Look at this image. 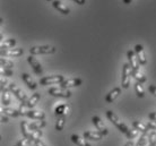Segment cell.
Segmentation results:
<instances>
[{
  "label": "cell",
  "instance_id": "obj_1",
  "mask_svg": "<svg viewBox=\"0 0 156 146\" xmlns=\"http://www.w3.org/2000/svg\"><path fill=\"white\" fill-rule=\"evenodd\" d=\"M20 129H22V134H23L24 138L28 141L30 143H33L35 139H40L43 135L41 129H39V130H31L28 128V125L26 121H22L20 123Z\"/></svg>",
  "mask_w": 156,
  "mask_h": 146
},
{
  "label": "cell",
  "instance_id": "obj_2",
  "mask_svg": "<svg viewBox=\"0 0 156 146\" xmlns=\"http://www.w3.org/2000/svg\"><path fill=\"white\" fill-rule=\"evenodd\" d=\"M105 115H106V118L109 119L111 123H113L114 126L117 127L118 129H119V131H121L122 134H127L128 133V130H129V128L127 126H126L125 123H121L120 120H119V118L117 117V115L114 113L113 111H111V110H108L105 112Z\"/></svg>",
  "mask_w": 156,
  "mask_h": 146
},
{
  "label": "cell",
  "instance_id": "obj_3",
  "mask_svg": "<svg viewBox=\"0 0 156 146\" xmlns=\"http://www.w3.org/2000/svg\"><path fill=\"white\" fill-rule=\"evenodd\" d=\"M8 90H9V92L14 93V95H15L17 99L20 100V102H22V104H25V105H26V102H27V96H26V94L24 93V91L22 90V88L16 86L15 83H9L8 84Z\"/></svg>",
  "mask_w": 156,
  "mask_h": 146
},
{
  "label": "cell",
  "instance_id": "obj_4",
  "mask_svg": "<svg viewBox=\"0 0 156 146\" xmlns=\"http://www.w3.org/2000/svg\"><path fill=\"white\" fill-rule=\"evenodd\" d=\"M32 55H52L55 52V48L52 45H42V47H32L30 49Z\"/></svg>",
  "mask_w": 156,
  "mask_h": 146
},
{
  "label": "cell",
  "instance_id": "obj_5",
  "mask_svg": "<svg viewBox=\"0 0 156 146\" xmlns=\"http://www.w3.org/2000/svg\"><path fill=\"white\" fill-rule=\"evenodd\" d=\"M130 79H131V69L129 63H125L122 68V78H121L122 88H128L130 86Z\"/></svg>",
  "mask_w": 156,
  "mask_h": 146
},
{
  "label": "cell",
  "instance_id": "obj_6",
  "mask_svg": "<svg viewBox=\"0 0 156 146\" xmlns=\"http://www.w3.org/2000/svg\"><path fill=\"white\" fill-rule=\"evenodd\" d=\"M65 80V76L63 75H55V76H48V77H43L40 79V83L42 86L45 85H51V84H60L61 82Z\"/></svg>",
  "mask_w": 156,
  "mask_h": 146
},
{
  "label": "cell",
  "instance_id": "obj_7",
  "mask_svg": "<svg viewBox=\"0 0 156 146\" xmlns=\"http://www.w3.org/2000/svg\"><path fill=\"white\" fill-rule=\"evenodd\" d=\"M92 123H94V126L96 127V129L102 136H108L109 135V129L106 128V126L104 125V123L102 121V119L98 116H94L92 118Z\"/></svg>",
  "mask_w": 156,
  "mask_h": 146
},
{
  "label": "cell",
  "instance_id": "obj_8",
  "mask_svg": "<svg viewBox=\"0 0 156 146\" xmlns=\"http://www.w3.org/2000/svg\"><path fill=\"white\" fill-rule=\"evenodd\" d=\"M49 94L55 98H63V99H68L71 96V92L66 90V88H58V87H53L49 90Z\"/></svg>",
  "mask_w": 156,
  "mask_h": 146
},
{
  "label": "cell",
  "instance_id": "obj_9",
  "mask_svg": "<svg viewBox=\"0 0 156 146\" xmlns=\"http://www.w3.org/2000/svg\"><path fill=\"white\" fill-rule=\"evenodd\" d=\"M127 58H128L130 69H131V74L139 70V62H138L136 55H135V52L133 50H128V52H127Z\"/></svg>",
  "mask_w": 156,
  "mask_h": 146
},
{
  "label": "cell",
  "instance_id": "obj_10",
  "mask_svg": "<svg viewBox=\"0 0 156 146\" xmlns=\"http://www.w3.org/2000/svg\"><path fill=\"white\" fill-rule=\"evenodd\" d=\"M27 62L31 65V67L33 68V70L35 73L36 75H42L43 74V69H42V66H41V63L37 61L34 55H28L27 57Z\"/></svg>",
  "mask_w": 156,
  "mask_h": 146
},
{
  "label": "cell",
  "instance_id": "obj_11",
  "mask_svg": "<svg viewBox=\"0 0 156 146\" xmlns=\"http://www.w3.org/2000/svg\"><path fill=\"white\" fill-rule=\"evenodd\" d=\"M135 52H136V58L138 60V62L139 65L141 66H145L146 62H147V60H146V55H145V51H144V48L141 47L140 44H136L135 45Z\"/></svg>",
  "mask_w": 156,
  "mask_h": 146
},
{
  "label": "cell",
  "instance_id": "obj_12",
  "mask_svg": "<svg viewBox=\"0 0 156 146\" xmlns=\"http://www.w3.org/2000/svg\"><path fill=\"white\" fill-rule=\"evenodd\" d=\"M24 53V50L20 48H14L8 50H0V57H20Z\"/></svg>",
  "mask_w": 156,
  "mask_h": 146
},
{
  "label": "cell",
  "instance_id": "obj_13",
  "mask_svg": "<svg viewBox=\"0 0 156 146\" xmlns=\"http://www.w3.org/2000/svg\"><path fill=\"white\" fill-rule=\"evenodd\" d=\"M83 84V80L80 78H70V79H65L63 82L60 83L61 88H70V87H77L80 86Z\"/></svg>",
  "mask_w": 156,
  "mask_h": 146
},
{
  "label": "cell",
  "instance_id": "obj_14",
  "mask_svg": "<svg viewBox=\"0 0 156 146\" xmlns=\"http://www.w3.org/2000/svg\"><path fill=\"white\" fill-rule=\"evenodd\" d=\"M22 78H23L24 83L27 85V87L30 88V90H32V91H35L36 88H37V84H36V82L28 74H26V73L22 74Z\"/></svg>",
  "mask_w": 156,
  "mask_h": 146
},
{
  "label": "cell",
  "instance_id": "obj_15",
  "mask_svg": "<svg viewBox=\"0 0 156 146\" xmlns=\"http://www.w3.org/2000/svg\"><path fill=\"white\" fill-rule=\"evenodd\" d=\"M120 94H121V88H120V87H114L112 91H110L109 93H108V95L105 96V101L108 103L114 102V101L117 100V98Z\"/></svg>",
  "mask_w": 156,
  "mask_h": 146
},
{
  "label": "cell",
  "instance_id": "obj_16",
  "mask_svg": "<svg viewBox=\"0 0 156 146\" xmlns=\"http://www.w3.org/2000/svg\"><path fill=\"white\" fill-rule=\"evenodd\" d=\"M26 117L31 119H36V120H44L45 119V113L43 111L39 110H28L26 113Z\"/></svg>",
  "mask_w": 156,
  "mask_h": 146
},
{
  "label": "cell",
  "instance_id": "obj_17",
  "mask_svg": "<svg viewBox=\"0 0 156 146\" xmlns=\"http://www.w3.org/2000/svg\"><path fill=\"white\" fill-rule=\"evenodd\" d=\"M52 6L58 10V12H60L61 14H65V15H68L69 12H70V10H69V8L67 7L66 5H63L60 0H55L53 2H52Z\"/></svg>",
  "mask_w": 156,
  "mask_h": 146
},
{
  "label": "cell",
  "instance_id": "obj_18",
  "mask_svg": "<svg viewBox=\"0 0 156 146\" xmlns=\"http://www.w3.org/2000/svg\"><path fill=\"white\" fill-rule=\"evenodd\" d=\"M84 138L90 139V141H100V139L103 138V136H102L98 131L88 130V131H85V133H84Z\"/></svg>",
  "mask_w": 156,
  "mask_h": 146
},
{
  "label": "cell",
  "instance_id": "obj_19",
  "mask_svg": "<svg viewBox=\"0 0 156 146\" xmlns=\"http://www.w3.org/2000/svg\"><path fill=\"white\" fill-rule=\"evenodd\" d=\"M133 127L135 130H137L138 133L140 131L141 134H148V128L146 127V125L145 123H143L141 121H137V120H135V121H133Z\"/></svg>",
  "mask_w": 156,
  "mask_h": 146
},
{
  "label": "cell",
  "instance_id": "obj_20",
  "mask_svg": "<svg viewBox=\"0 0 156 146\" xmlns=\"http://www.w3.org/2000/svg\"><path fill=\"white\" fill-rule=\"evenodd\" d=\"M47 126V120H37V121H34L28 125V128L31 130H39V129H42L44 127Z\"/></svg>",
  "mask_w": 156,
  "mask_h": 146
},
{
  "label": "cell",
  "instance_id": "obj_21",
  "mask_svg": "<svg viewBox=\"0 0 156 146\" xmlns=\"http://www.w3.org/2000/svg\"><path fill=\"white\" fill-rule=\"evenodd\" d=\"M40 100V94L39 93H34V94L32 95L30 99H27V102H26V107L28 109H32V108H34L36 105V103L39 102Z\"/></svg>",
  "mask_w": 156,
  "mask_h": 146
},
{
  "label": "cell",
  "instance_id": "obj_22",
  "mask_svg": "<svg viewBox=\"0 0 156 146\" xmlns=\"http://www.w3.org/2000/svg\"><path fill=\"white\" fill-rule=\"evenodd\" d=\"M12 102V99H10V93H9V90L6 88L2 91V95H1V103L4 104L5 107H7Z\"/></svg>",
  "mask_w": 156,
  "mask_h": 146
},
{
  "label": "cell",
  "instance_id": "obj_23",
  "mask_svg": "<svg viewBox=\"0 0 156 146\" xmlns=\"http://www.w3.org/2000/svg\"><path fill=\"white\" fill-rule=\"evenodd\" d=\"M65 125H66V113L58 117V120L55 123V129L58 131H61L65 128Z\"/></svg>",
  "mask_w": 156,
  "mask_h": 146
},
{
  "label": "cell",
  "instance_id": "obj_24",
  "mask_svg": "<svg viewBox=\"0 0 156 146\" xmlns=\"http://www.w3.org/2000/svg\"><path fill=\"white\" fill-rule=\"evenodd\" d=\"M16 44V40L15 39H8L6 40L5 42L0 43V50H8L10 48H14Z\"/></svg>",
  "mask_w": 156,
  "mask_h": 146
},
{
  "label": "cell",
  "instance_id": "obj_25",
  "mask_svg": "<svg viewBox=\"0 0 156 146\" xmlns=\"http://www.w3.org/2000/svg\"><path fill=\"white\" fill-rule=\"evenodd\" d=\"M70 139H71V142L75 143L77 146H90L88 143H86L85 141H84L82 137H79L78 135H71Z\"/></svg>",
  "mask_w": 156,
  "mask_h": 146
},
{
  "label": "cell",
  "instance_id": "obj_26",
  "mask_svg": "<svg viewBox=\"0 0 156 146\" xmlns=\"http://www.w3.org/2000/svg\"><path fill=\"white\" fill-rule=\"evenodd\" d=\"M131 77H133V78L136 79V82H138V83H140V84L145 83L146 79H147L146 78V76L140 73V69H139L138 71H136V73H133V74H131Z\"/></svg>",
  "mask_w": 156,
  "mask_h": 146
},
{
  "label": "cell",
  "instance_id": "obj_27",
  "mask_svg": "<svg viewBox=\"0 0 156 146\" xmlns=\"http://www.w3.org/2000/svg\"><path fill=\"white\" fill-rule=\"evenodd\" d=\"M67 111H68V105H67V104H60V105H58V107L55 108V115L57 116V117H59V116L67 113Z\"/></svg>",
  "mask_w": 156,
  "mask_h": 146
},
{
  "label": "cell",
  "instance_id": "obj_28",
  "mask_svg": "<svg viewBox=\"0 0 156 146\" xmlns=\"http://www.w3.org/2000/svg\"><path fill=\"white\" fill-rule=\"evenodd\" d=\"M135 91H136V94L138 98H140V99H143L145 96V91H144V87H143V85H141L140 83H138V82H136L135 83Z\"/></svg>",
  "mask_w": 156,
  "mask_h": 146
},
{
  "label": "cell",
  "instance_id": "obj_29",
  "mask_svg": "<svg viewBox=\"0 0 156 146\" xmlns=\"http://www.w3.org/2000/svg\"><path fill=\"white\" fill-rule=\"evenodd\" d=\"M0 66L6 68V69H12V68L14 67V63H12V61H10V60L0 57Z\"/></svg>",
  "mask_w": 156,
  "mask_h": 146
},
{
  "label": "cell",
  "instance_id": "obj_30",
  "mask_svg": "<svg viewBox=\"0 0 156 146\" xmlns=\"http://www.w3.org/2000/svg\"><path fill=\"white\" fill-rule=\"evenodd\" d=\"M147 145V135L146 134H141V136L139 137L138 142L135 146H146Z\"/></svg>",
  "mask_w": 156,
  "mask_h": 146
},
{
  "label": "cell",
  "instance_id": "obj_31",
  "mask_svg": "<svg viewBox=\"0 0 156 146\" xmlns=\"http://www.w3.org/2000/svg\"><path fill=\"white\" fill-rule=\"evenodd\" d=\"M147 137H148L149 141V146H156V135L155 131H151L149 134H147Z\"/></svg>",
  "mask_w": 156,
  "mask_h": 146
},
{
  "label": "cell",
  "instance_id": "obj_32",
  "mask_svg": "<svg viewBox=\"0 0 156 146\" xmlns=\"http://www.w3.org/2000/svg\"><path fill=\"white\" fill-rule=\"evenodd\" d=\"M138 136V131L135 130V129H129L128 133L126 134V137L129 139V141H133V138H136Z\"/></svg>",
  "mask_w": 156,
  "mask_h": 146
},
{
  "label": "cell",
  "instance_id": "obj_33",
  "mask_svg": "<svg viewBox=\"0 0 156 146\" xmlns=\"http://www.w3.org/2000/svg\"><path fill=\"white\" fill-rule=\"evenodd\" d=\"M0 75L6 76V77H12V69H6V68L0 66Z\"/></svg>",
  "mask_w": 156,
  "mask_h": 146
},
{
  "label": "cell",
  "instance_id": "obj_34",
  "mask_svg": "<svg viewBox=\"0 0 156 146\" xmlns=\"http://www.w3.org/2000/svg\"><path fill=\"white\" fill-rule=\"evenodd\" d=\"M18 113H20V116H26V113H27V111H28V108L25 105V104H22L20 103V109H18Z\"/></svg>",
  "mask_w": 156,
  "mask_h": 146
},
{
  "label": "cell",
  "instance_id": "obj_35",
  "mask_svg": "<svg viewBox=\"0 0 156 146\" xmlns=\"http://www.w3.org/2000/svg\"><path fill=\"white\" fill-rule=\"evenodd\" d=\"M8 80L6 78H5L4 76L0 75V85H1V87H2V91L4 90H6V88H8Z\"/></svg>",
  "mask_w": 156,
  "mask_h": 146
},
{
  "label": "cell",
  "instance_id": "obj_36",
  "mask_svg": "<svg viewBox=\"0 0 156 146\" xmlns=\"http://www.w3.org/2000/svg\"><path fill=\"white\" fill-rule=\"evenodd\" d=\"M146 127L148 128V130H153V131H155V129H156L155 121H149V123H146Z\"/></svg>",
  "mask_w": 156,
  "mask_h": 146
},
{
  "label": "cell",
  "instance_id": "obj_37",
  "mask_svg": "<svg viewBox=\"0 0 156 146\" xmlns=\"http://www.w3.org/2000/svg\"><path fill=\"white\" fill-rule=\"evenodd\" d=\"M27 144H28V141H26L25 138H22L20 141L17 142V144L15 146H27Z\"/></svg>",
  "mask_w": 156,
  "mask_h": 146
},
{
  "label": "cell",
  "instance_id": "obj_38",
  "mask_svg": "<svg viewBox=\"0 0 156 146\" xmlns=\"http://www.w3.org/2000/svg\"><path fill=\"white\" fill-rule=\"evenodd\" d=\"M32 144H33L34 146H47L44 143L42 142V141H41V139H35V141L32 143Z\"/></svg>",
  "mask_w": 156,
  "mask_h": 146
},
{
  "label": "cell",
  "instance_id": "obj_39",
  "mask_svg": "<svg viewBox=\"0 0 156 146\" xmlns=\"http://www.w3.org/2000/svg\"><path fill=\"white\" fill-rule=\"evenodd\" d=\"M8 121H9L8 117H6L4 115H0V123H7Z\"/></svg>",
  "mask_w": 156,
  "mask_h": 146
},
{
  "label": "cell",
  "instance_id": "obj_40",
  "mask_svg": "<svg viewBox=\"0 0 156 146\" xmlns=\"http://www.w3.org/2000/svg\"><path fill=\"white\" fill-rule=\"evenodd\" d=\"M148 117H149V120H151V121H155V118H156L155 112H152V113H149Z\"/></svg>",
  "mask_w": 156,
  "mask_h": 146
},
{
  "label": "cell",
  "instance_id": "obj_41",
  "mask_svg": "<svg viewBox=\"0 0 156 146\" xmlns=\"http://www.w3.org/2000/svg\"><path fill=\"white\" fill-rule=\"evenodd\" d=\"M148 90H149V92H151V94L155 95V91H156V90H155V86H154V85H151Z\"/></svg>",
  "mask_w": 156,
  "mask_h": 146
},
{
  "label": "cell",
  "instance_id": "obj_42",
  "mask_svg": "<svg viewBox=\"0 0 156 146\" xmlns=\"http://www.w3.org/2000/svg\"><path fill=\"white\" fill-rule=\"evenodd\" d=\"M76 4H78V5H80V6H83V5H85V2H86V0H74Z\"/></svg>",
  "mask_w": 156,
  "mask_h": 146
},
{
  "label": "cell",
  "instance_id": "obj_43",
  "mask_svg": "<svg viewBox=\"0 0 156 146\" xmlns=\"http://www.w3.org/2000/svg\"><path fill=\"white\" fill-rule=\"evenodd\" d=\"M125 146H135V144L133 143V141H129L125 144Z\"/></svg>",
  "mask_w": 156,
  "mask_h": 146
},
{
  "label": "cell",
  "instance_id": "obj_44",
  "mask_svg": "<svg viewBox=\"0 0 156 146\" xmlns=\"http://www.w3.org/2000/svg\"><path fill=\"white\" fill-rule=\"evenodd\" d=\"M131 1H133V0H123V2H125L126 5H129L130 2H131Z\"/></svg>",
  "mask_w": 156,
  "mask_h": 146
},
{
  "label": "cell",
  "instance_id": "obj_45",
  "mask_svg": "<svg viewBox=\"0 0 156 146\" xmlns=\"http://www.w3.org/2000/svg\"><path fill=\"white\" fill-rule=\"evenodd\" d=\"M2 23H4V20H2V18H1V17H0V26H1V25H2Z\"/></svg>",
  "mask_w": 156,
  "mask_h": 146
},
{
  "label": "cell",
  "instance_id": "obj_46",
  "mask_svg": "<svg viewBox=\"0 0 156 146\" xmlns=\"http://www.w3.org/2000/svg\"><path fill=\"white\" fill-rule=\"evenodd\" d=\"M27 146H33V144H32V143H30V142H28V144H27Z\"/></svg>",
  "mask_w": 156,
  "mask_h": 146
},
{
  "label": "cell",
  "instance_id": "obj_47",
  "mask_svg": "<svg viewBox=\"0 0 156 146\" xmlns=\"http://www.w3.org/2000/svg\"><path fill=\"white\" fill-rule=\"evenodd\" d=\"M2 92V87H1V85H0V93Z\"/></svg>",
  "mask_w": 156,
  "mask_h": 146
},
{
  "label": "cell",
  "instance_id": "obj_48",
  "mask_svg": "<svg viewBox=\"0 0 156 146\" xmlns=\"http://www.w3.org/2000/svg\"><path fill=\"white\" fill-rule=\"evenodd\" d=\"M0 39H2V34H0Z\"/></svg>",
  "mask_w": 156,
  "mask_h": 146
},
{
  "label": "cell",
  "instance_id": "obj_49",
  "mask_svg": "<svg viewBox=\"0 0 156 146\" xmlns=\"http://www.w3.org/2000/svg\"><path fill=\"white\" fill-rule=\"evenodd\" d=\"M0 142H1V136H0Z\"/></svg>",
  "mask_w": 156,
  "mask_h": 146
},
{
  "label": "cell",
  "instance_id": "obj_50",
  "mask_svg": "<svg viewBox=\"0 0 156 146\" xmlns=\"http://www.w3.org/2000/svg\"><path fill=\"white\" fill-rule=\"evenodd\" d=\"M47 1H51V0H47Z\"/></svg>",
  "mask_w": 156,
  "mask_h": 146
}]
</instances>
